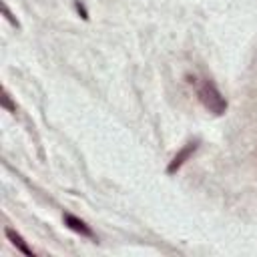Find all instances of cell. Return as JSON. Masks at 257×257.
<instances>
[{
	"label": "cell",
	"instance_id": "1",
	"mask_svg": "<svg viewBox=\"0 0 257 257\" xmlns=\"http://www.w3.org/2000/svg\"><path fill=\"white\" fill-rule=\"evenodd\" d=\"M199 99H201V103L209 108L211 113H215V115H223V113H225L227 101L221 97V93L217 91V87H215L213 83L207 81V83L199 89Z\"/></svg>",
	"mask_w": 257,
	"mask_h": 257
},
{
	"label": "cell",
	"instance_id": "5",
	"mask_svg": "<svg viewBox=\"0 0 257 257\" xmlns=\"http://www.w3.org/2000/svg\"><path fill=\"white\" fill-rule=\"evenodd\" d=\"M77 10H79V12L83 14V18H89V16H87V12H85V8H83V6L79 4V2H77Z\"/></svg>",
	"mask_w": 257,
	"mask_h": 257
},
{
	"label": "cell",
	"instance_id": "4",
	"mask_svg": "<svg viewBox=\"0 0 257 257\" xmlns=\"http://www.w3.org/2000/svg\"><path fill=\"white\" fill-rule=\"evenodd\" d=\"M6 235L10 237V241H12V243H14V245H16V247L22 251V253H26V255H34V253H32V249H30V247H28V245L22 241V237H20L18 233H14L12 229H6Z\"/></svg>",
	"mask_w": 257,
	"mask_h": 257
},
{
	"label": "cell",
	"instance_id": "2",
	"mask_svg": "<svg viewBox=\"0 0 257 257\" xmlns=\"http://www.w3.org/2000/svg\"><path fill=\"white\" fill-rule=\"evenodd\" d=\"M64 223H66V227H68V229L77 231V233H81V235H85V237H95V233L91 231V227H87V223H85V221H81V219H77L75 215L66 213V215H64Z\"/></svg>",
	"mask_w": 257,
	"mask_h": 257
},
{
	"label": "cell",
	"instance_id": "3",
	"mask_svg": "<svg viewBox=\"0 0 257 257\" xmlns=\"http://www.w3.org/2000/svg\"><path fill=\"white\" fill-rule=\"evenodd\" d=\"M197 145H199L197 141L189 143V145L185 147V149H183V151H181V153H179V155H177V157L173 159V163L169 165V173H175V169H179V167H181L183 163H185V159H187V157H189V155H191V153H193V151L197 149Z\"/></svg>",
	"mask_w": 257,
	"mask_h": 257
}]
</instances>
